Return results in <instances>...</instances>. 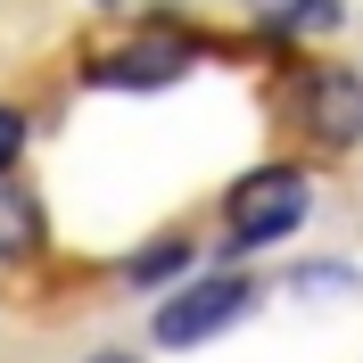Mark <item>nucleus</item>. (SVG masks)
<instances>
[{
  "label": "nucleus",
  "instance_id": "obj_9",
  "mask_svg": "<svg viewBox=\"0 0 363 363\" xmlns=\"http://www.w3.org/2000/svg\"><path fill=\"white\" fill-rule=\"evenodd\" d=\"M91 363H133V355H91Z\"/></svg>",
  "mask_w": 363,
  "mask_h": 363
},
{
  "label": "nucleus",
  "instance_id": "obj_2",
  "mask_svg": "<svg viewBox=\"0 0 363 363\" xmlns=\"http://www.w3.org/2000/svg\"><path fill=\"white\" fill-rule=\"evenodd\" d=\"M248 281H240V272H215V281H190V289L174 297V306H165L157 314V347H199V339H215V330H223L231 314H248Z\"/></svg>",
  "mask_w": 363,
  "mask_h": 363
},
{
  "label": "nucleus",
  "instance_id": "obj_5",
  "mask_svg": "<svg viewBox=\"0 0 363 363\" xmlns=\"http://www.w3.org/2000/svg\"><path fill=\"white\" fill-rule=\"evenodd\" d=\"M42 248V206H33V190H17V182L0 174V264L9 256H33Z\"/></svg>",
  "mask_w": 363,
  "mask_h": 363
},
{
  "label": "nucleus",
  "instance_id": "obj_6",
  "mask_svg": "<svg viewBox=\"0 0 363 363\" xmlns=\"http://www.w3.org/2000/svg\"><path fill=\"white\" fill-rule=\"evenodd\" d=\"M248 9H264L272 25H297V33H330V25L347 17L339 0H248Z\"/></svg>",
  "mask_w": 363,
  "mask_h": 363
},
{
  "label": "nucleus",
  "instance_id": "obj_8",
  "mask_svg": "<svg viewBox=\"0 0 363 363\" xmlns=\"http://www.w3.org/2000/svg\"><path fill=\"white\" fill-rule=\"evenodd\" d=\"M17 149H25V116H17V108H0V174L17 165Z\"/></svg>",
  "mask_w": 363,
  "mask_h": 363
},
{
  "label": "nucleus",
  "instance_id": "obj_1",
  "mask_svg": "<svg viewBox=\"0 0 363 363\" xmlns=\"http://www.w3.org/2000/svg\"><path fill=\"white\" fill-rule=\"evenodd\" d=\"M306 174L297 165H264V174H248L240 190H231V240L240 248H264V240H281V231L306 223Z\"/></svg>",
  "mask_w": 363,
  "mask_h": 363
},
{
  "label": "nucleus",
  "instance_id": "obj_7",
  "mask_svg": "<svg viewBox=\"0 0 363 363\" xmlns=\"http://www.w3.org/2000/svg\"><path fill=\"white\" fill-rule=\"evenodd\" d=\"M182 264H190V248H182V240H157L149 256H133V281H165V272H182Z\"/></svg>",
  "mask_w": 363,
  "mask_h": 363
},
{
  "label": "nucleus",
  "instance_id": "obj_3",
  "mask_svg": "<svg viewBox=\"0 0 363 363\" xmlns=\"http://www.w3.org/2000/svg\"><path fill=\"white\" fill-rule=\"evenodd\" d=\"M306 124L322 140H363V83L355 74H306Z\"/></svg>",
  "mask_w": 363,
  "mask_h": 363
},
{
  "label": "nucleus",
  "instance_id": "obj_4",
  "mask_svg": "<svg viewBox=\"0 0 363 363\" xmlns=\"http://www.w3.org/2000/svg\"><path fill=\"white\" fill-rule=\"evenodd\" d=\"M190 67V50L182 42H149V50H116V58H99V83H174V74Z\"/></svg>",
  "mask_w": 363,
  "mask_h": 363
}]
</instances>
